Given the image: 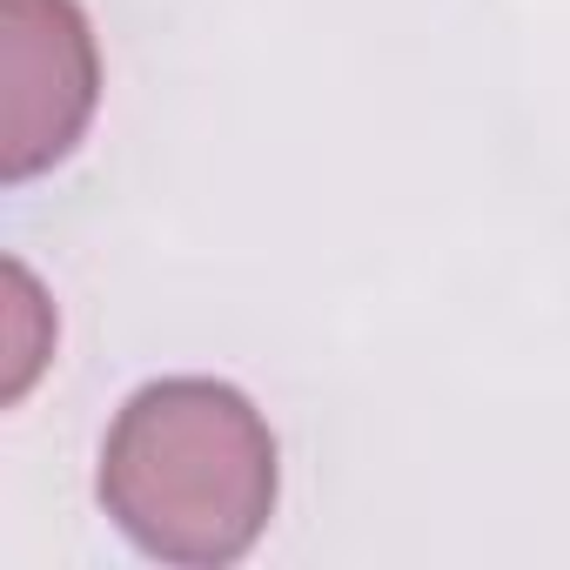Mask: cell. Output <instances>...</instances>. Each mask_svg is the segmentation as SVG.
I'll use <instances>...</instances> for the list:
<instances>
[{
	"instance_id": "3",
	"label": "cell",
	"mask_w": 570,
	"mask_h": 570,
	"mask_svg": "<svg viewBox=\"0 0 570 570\" xmlns=\"http://www.w3.org/2000/svg\"><path fill=\"white\" fill-rule=\"evenodd\" d=\"M0 289H8V303H0V403H21L55 363V303L21 262L0 268Z\"/></svg>"
},
{
	"instance_id": "1",
	"label": "cell",
	"mask_w": 570,
	"mask_h": 570,
	"mask_svg": "<svg viewBox=\"0 0 570 570\" xmlns=\"http://www.w3.org/2000/svg\"><path fill=\"white\" fill-rule=\"evenodd\" d=\"M95 490L141 557L215 570L248 557L275 517V430L235 383L161 376L121 403Z\"/></svg>"
},
{
	"instance_id": "2",
	"label": "cell",
	"mask_w": 570,
	"mask_h": 570,
	"mask_svg": "<svg viewBox=\"0 0 570 570\" xmlns=\"http://www.w3.org/2000/svg\"><path fill=\"white\" fill-rule=\"evenodd\" d=\"M101 108V48L75 0H0V175L61 168Z\"/></svg>"
}]
</instances>
